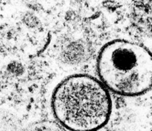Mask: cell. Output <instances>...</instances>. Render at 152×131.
<instances>
[{"label": "cell", "mask_w": 152, "mask_h": 131, "mask_svg": "<svg viewBox=\"0 0 152 131\" xmlns=\"http://www.w3.org/2000/svg\"><path fill=\"white\" fill-rule=\"evenodd\" d=\"M151 131H152V130H151Z\"/></svg>", "instance_id": "obj_6"}, {"label": "cell", "mask_w": 152, "mask_h": 131, "mask_svg": "<svg viewBox=\"0 0 152 131\" xmlns=\"http://www.w3.org/2000/svg\"><path fill=\"white\" fill-rule=\"evenodd\" d=\"M97 70L106 88L123 96H138L152 89V53L127 40L106 43L100 50Z\"/></svg>", "instance_id": "obj_2"}, {"label": "cell", "mask_w": 152, "mask_h": 131, "mask_svg": "<svg viewBox=\"0 0 152 131\" xmlns=\"http://www.w3.org/2000/svg\"><path fill=\"white\" fill-rule=\"evenodd\" d=\"M0 131H11V129H4L0 126Z\"/></svg>", "instance_id": "obj_4"}, {"label": "cell", "mask_w": 152, "mask_h": 131, "mask_svg": "<svg viewBox=\"0 0 152 131\" xmlns=\"http://www.w3.org/2000/svg\"><path fill=\"white\" fill-rule=\"evenodd\" d=\"M26 131H67L58 122L53 121H39L31 125Z\"/></svg>", "instance_id": "obj_3"}, {"label": "cell", "mask_w": 152, "mask_h": 131, "mask_svg": "<svg viewBox=\"0 0 152 131\" xmlns=\"http://www.w3.org/2000/svg\"><path fill=\"white\" fill-rule=\"evenodd\" d=\"M52 109L59 124L70 131H97L112 112L109 90L89 75H72L61 81L53 92Z\"/></svg>", "instance_id": "obj_1"}, {"label": "cell", "mask_w": 152, "mask_h": 131, "mask_svg": "<svg viewBox=\"0 0 152 131\" xmlns=\"http://www.w3.org/2000/svg\"><path fill=\"white\" fill-rule=\"evenodd\" d=\"M106 131H121V130H106Z\"/></svg>", "instance_id": "obj_5"}]
</instances>
